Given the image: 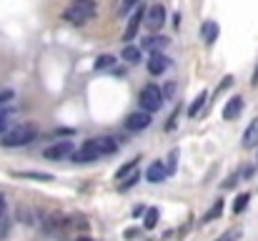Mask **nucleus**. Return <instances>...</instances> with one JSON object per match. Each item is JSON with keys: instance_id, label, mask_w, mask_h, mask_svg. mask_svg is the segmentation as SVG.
<instances>
[{"instance_id": "f257e3e1", "label": "nucleus", "mask_w": 258, "mask_h": 241, "mask_svg": "<svg viewBox=\"0 0 258 241\" xmlns=\"http://www.w3.org/2000/svg\"><path fill=\"white\" fill-rule=\"evenodd\" d=\"M115 149H118V143H115L113 138H108V136L90 138V141H86L78 151H73V161H76V163H93V161L103 159V156L115 154Z\"/></svg>"}, {"instance_id": "f03ea898", "label": "nucleus", "mask_w": 258, "mask_h": 241, "mask_svg": "<svg viewBox=\"0 0 258 241\" xmlns=\"http://www.w3.org/2000/svg\"><path fill=\"white\" fill-rule=\"evenodd\" d=\"M35 136H38V128L33 123H23V126H15V128L0 133V146H5V149L28 146V143L35 141Z\"/></svg>"}, {"instance_id": "7ed1b4c3", "label": "nucleus", "mask_w": 258, "mask_h": 241, "mask_svg": "<svg viewBox=\"0 0 258 241\" xmlns=\"http://www.w3.org/2000/svg\"><path fill=\"white\" fill-rule=\"evenodd\" d=\"M93 18H95V0H73L63 10V20H68L73 25H83Z\"/></svg>"}, {"instance_id": "20e7f679", "label": "nucleus", "mask_w": 258, "mask_h": 241, "mask_svg": "<svg viewBox=\"0 0 258 241\" xmlns=\"http://www.w3.org/2000/svg\"><path fill=\"white\" fill-rule=\"evenodd\" d=\"M141 106H143V111H148V113H153V111H158L161 106H163V93H161V88L158 85H146L143 90H141Z\"/></svg>"}, {"instance_id": "39448f33", "label": "nucleus", "mask_w": 258, "mask_h": 241, "mask_svg": "<svg viewBox=\"0 0 258 241\" xmlns=\"http://www.w3.org/2000/svg\"><path fill=\"white\" fill-rule=\"evenodd\" d=\"M43 156L48 161L68 159V156H73V143H71V141H60V143H55V146H48V149L43 151Z\"/></svg>"}, {"instance_id": "423d86ee", "label": "nucleus", "mask_w": 258, "mask_h": 241, "mask_svg": "<svg viewBox=\"0 0 258 241\" xmlns=\"http://www.w3.org/2000/svg\"><path fill=\"white\" fill-rule=\"evenodd\" d=\"M163 23H166V8L163 5H153V8H148V13H146V25H148V30H161L163 28Z\"/></svg>"}, {"instance_id": "0eeeda50", "label": "nucleus", "mask_w": 258, "mask_h": 241, "mask_svg": "<svg viewBox=\"0 0 258 241\" xmlns=\"http://www.w3.org/2000/svg\"><path fill=\"white\" fill-rule=\"evenodd\" d=\"M148 126H151V113L148 111H136V113H131L125 118V128L128 131H143Z\"/></svg>"}, {"instance_id": "6e6552de", "label": "nucleus", "mask_w": 258, "mask_h": 241, "mask_svg": "<svg viewBox=\"0 0 258 241\" xmlns=\"http://www.w3.org/2000/svg\"><path fill=\"white\" fill-rule=\"evenodd\" d=\"M143 18H146L143 8H138V10L131 15V20H128V28H125V33H123V40H125V43H128V40H133V38L138 35V28H141Z\"/></svg>"}, {"instance_id": "1a4fd4ad", "label": "nucleus", "mask_w": 258, "mask_h": 241, "mask_svg": "<svg viewBox=\"0 0 258 241\" xmlns=\"http://www.w3.org/2000/svg\"><path fill=\"white\" fill-rule=\"evenodd\" d=\"M241 113H243V98H241V95H233V98L223 106V121H236Z\"/></svg>"}, {"instance_id": "9d476101", "label": "nucleus", "mask_w": 258, "mask_h": 241, "mask_svg": "<svg viewBox=\"0 0 258 241\" xmlns=\"http://www.w3.org/2000/svg\"><path fill=\"white\" fill-rule=\"evenodd\" d=\"M168 66L171 63H168V58L163 53H151V58H148V73L151 76H161Z\"/></svg>"}, {"instance_id": "9b49d317", "label": "nucleus", "mask_w": 258, "mask_h": 241, "mask_svg": "<svg viewBox=\"0 0 258 241\" xmlns=\"http://www.w3.org/2000/svg\"><path fill=\"white\" fill-rule=\"evenodd\" d=\"M166 176H168V166H163V161L151 163L148 171H146V178H148L151 183H161V181H166Z\"/></svg>"}, {"instance_id": "f8f14e48", "label": "nucleus", "mask_w": 258, "mask_h": 241, "mask_svg": "<svg viewBox=\"0 0 258 241\" xmlns=\"http://www.w3.org/2000/svg\"><path fill=\"white\" fill-rule=\"evenodd\" d=\"M243 149H258V118L251 121V126L243 133Z\"/></svg>"}, {"instance_id": "ddd939ff", "label": "nucleus", "mask_w": 258, "mask_h": 241, "mask_svg": "<svg viewBox=\"0 0 258 241\" xmlns=\"http://www.w3.org/2000/svg\"><path fill=\"white\" fill-rule=\"evenodd\" d=\"M166 45H168V38L166 35H151V38L143 40V51H151V53H158Z\"/></svg>"}, {"instance_id": "4468645a", "label": "nucleus", "mask_w": 258, "mask_h": 241, "mask_svg": "<svg viewBox=\"0 0 258 241\" xmlns=\"http://www.w3.org/2000/svg\"><path fill=\"white\" fill-rule=\"evenodd\" d=\"M201 35H203L206 45H213V43H216V38H218V25H216L213 20L203 23V28H201Z\"/></svg>"}, {"instance_id": "2eb2a0df", "label": "nucleus", "mask_w": 258, "mask_h": 241, "mask_svg": "<svg viewBox=\"0 0 258 241\" xmlns=\"http://www.w3.org/2000/svg\"><path fill=\"white\" fill-rule=\"evenodd\" d=\"M221 214H223V201H216L206 214H203V219H201V224H211V221H216V219H221Z\"/></svg>"}, {"instance_id": "dca6fc26", "label": "nucleus", "mask_w": 258, "mask_h": 241, "mask_svg": "<svg viewBox=\"0 0 258 241\" xmlns=\"http://www.w3.org/2000/svg\"><path fill=\"white\" fill-rule=\"evenodd\" d=\"M15 178H35V181H53V173H40V171H15Z\"/></svg>"}, {"instance_id": "f3484780", "label": "nucleus", "mask_w": 258, "mask_h": 241, "mask_svg": "<svg viewBox=\"0 0 258 241\" xmlns=\"http://www.w3.org/2000/svg\"><path fill=\"white\" fill-rule=\"evenodd\" d=\"M123 61H128V63H138L141 61V48H136V45H123Z\"/></svg>"}, {"instance_id": "a211bd4d", "label": "nucleus", "mask_w": 258, "mask_h": 241, "mask_svg": "<svg viewBox=\"0 0 258 241\" xmlns=\"http://www.w3.org/2000/svg\"><path fill=\"white\" fill-rule=\"evenodd\" d=\"M206 101H208V93H206V90H201V93L196 95V101L190 103V108H188V116H190V118H193V116H198V111L203 108V103H206Z\"/></svg>"}, {"instance_id": "6ab92c4d", "label": "nucleus", "mask_w": 258, "mask_h": 241, "mask_svg": "<svg viewBox=\"0 0 258 241\" xmlns=\"http://www.w3.org/2000/svg\"><path fill=\"white\" fill-rule=\"evenodd\" d=\"M115 66V58L113 56H100L98 61H95V71H108V68H113Z\"/></svg>"}, {"instance_id": "aec40b11", "label": "nucleus", "mask_w": 258, "mask_h": 241, "mask_svg": "<svg viewBox=\"0 0 258 241\" xmlns=\"http://www.w3.org/2000/svg\"><path fill=\"white\" fill-rule=\"evenodd\" d=\"M138 181H141V173H136V171H133V173H128V176L120 181V191H128V188H131V186H136Z\"/></svg>"}, {"instance_id": "412c9836", "label": "nucleus", "mask_w": 258, "mask_h": 241, "mask_svg": "<svg viewBox=\"0 0 258 241\" xmlns=\"http://www.w3.org/2000/svg\"><path fill=\"white\" fill-rule=\"evenodd\" d=\"M248 201H251V194H238V199H236V204H233V214H241V211L248 206Z\"/></svg>"}, {"instance_id": "4be33fe9", "label": "nucleus", "mask_w": 258, "mask_h": 241, "mask_svg": "<svg viewBox=\"0 0 258 241\" xmlns=\"http://www.w3.org/2000/svg\"><path fill=\"white\" fill-rule=\"evenodd\" d=\"M156 224H158V209H148L143 226H146V229H156Z\"/></svg>"}, {"instance_id": "5701e85b", "label": "nucleus", "mask_w": 258, "mask_h": 241, "mask_svg": "<svg viewBox=\"0 0 258 241\" xmlns=\"http://www.w3.org/2000/svg\"><path fill=\"white\" fill-rule=\"evenodd\" d=\"M136 163H138V159L128 161L125 166H120V168H118V173H115V178H118V181H123V178H125V176H128V173H131V171L136 168Z\"/></svg>"}, {"instance_id": "b1692460", "label": "nucleus", "mask_w": 258, "mask_h": 241, "mask_svg": "<svg viewBox=\"0 0 258 241\" xmlns=\"http://www.w3.org/2000/svg\"><path fill=\"white\" fill-rule=\"evenodd\" d=\"M241 236H243V231H241V229H228L226 234H221L216 241H238Z\"/></svg>"}, {"instance_id": "393cba45", "label": "nucleus", "mask_w": 258, "mask_h": 241, "mask_svg": "<svg viewBox=\"0 0 258 241\" xmlns=\"http://www.w3.org/2000/svg\"><path fill=\"white\" fill-rule=\"evenodd\" d=\"M136 3H138V0H123V3H120V8H118V13H120V15H125V13H128Z\"/></svg>"}, {"instance_id": "a878e982", "label": "nucleus", "mask_w": 258, "mask_h": 241, "mask_svg": "<svg viewBox=\"0 0 258 241\" xmlns=\"http://www.w3.org/2000/svg\"><path fill=\"white\" fill-rule=\"evenodd\" d=\"M175 159H178V149H173L171 156H168V173H173V171H175Z\"/></svg>"}, {"instance_id": "bb28decb", "label": "nucleus", "mask_w": 258, "mask_h": 241, "mask_svg": "<svg viewBox=\"0 0 258 241\" xmlns=\"http://www.w3.org/2000/svg\"><path fill=\"white\" fill-rule=\"evenodd\" d=\"M8 131V111H0V133Z\"/></svg>"}, {"instance_id": "cd10ccee", "label": "nucleus", "mask_w": 258, "mask_h": 241, "mask_svg": "<svg viewBox=\"0 0 258 241\" xmlns=\"http://www.w3.org/2000/svg\"><path fill=\"white\" fill-rule=\"evenodd\" d=\"M10 98H13V90H8V88H5V90H0V106H3V103H8Z\"/></svg>"}, {"instance_id": "c85d7f7f", "label": "nucleus", "mask_w": 258, "mask_h": 241, "mask_svg": "<svg viewBox=\"0 0 258 241\" xmlns=\"http://www.w3.org/2000/svg\"><path fill=\"white\" fill-rule=\"evenodd\" d=\"M178 111H180V108H175V111H173L171 121H168V126H166V131H173V126H175V121H178Z\"/></svg>"}, {"instance_id": "c756f323", "label": "nucleus", "mask_w": 258, "mask_h": 241, "mask_svg": "<svg viewBox=\"0 0 258 241\" xmlns=\"http://www.w3.org/2000/svg\"><path fill=\"white\" fill-rule=\"evenodd\" d=\"M3 214H5V196L0 194V219H3Z\"/></svg>"}, {"instance_id": "7c9ffc66", "label": "nucleus", "mask_w": 258, "mask_h": 241, "mask_svg": "<svg viewBox=\"0 0 258 241\" xmlns=\"http://www.w3.org/2000/svg\"><path fill=\"white\" fill-rule=\"evenodd\" d=\"M76 241H93V239H90V236H78Z\"/></svg>"}]
</instances>
